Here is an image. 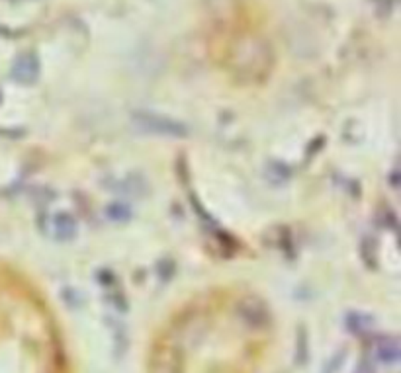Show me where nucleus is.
<instances>
[{
    "instance_id": "nucleus-1",
    "label": "nucleus",
    "mask_w": 401,
    "mask_h": 373,
    "mask_svg": "<svg viewBox=\"0 0 401 373\" xmlns=\"http://www.w3.org/2000/svg\"><path fill=\"white\" fill-rule=\"evenodd\" d=\"M398 346L395 344H390V346H381V350H380V358L384 360V362H390V363H393L395 360H398Z\"/></svg>"
}]
</instances>
